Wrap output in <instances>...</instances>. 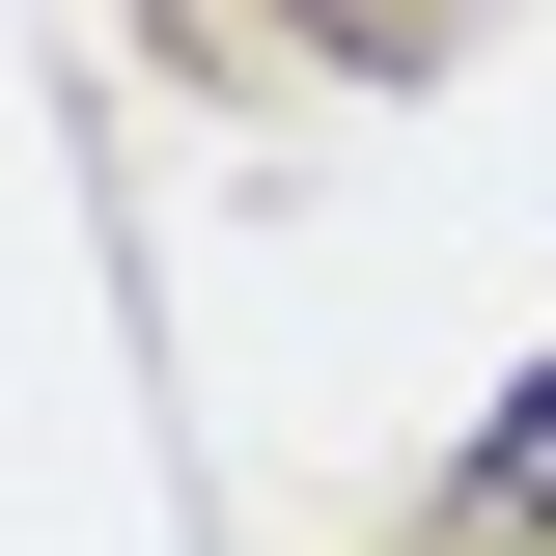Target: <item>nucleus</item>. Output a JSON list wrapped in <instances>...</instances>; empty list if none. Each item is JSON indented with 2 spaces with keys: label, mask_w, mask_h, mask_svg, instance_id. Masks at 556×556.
I'll list each match as a JSON object with an SVG mask.
<instances>
[{
  "label": "nucleus",
  "mask_w": 556,
  "mask_h": 556,
  "mask_svg": "<svg viewBox=\"0 0 556 556\" xmlns=\"http://www.w3.org/2000/svg\"><path fill=\"white\" fill-rule=\"evenodd\" d=\"M445 556H556V362L473 417V473H445Z\"/></svg>",
  "instance_id": "obj_1"
}]
</instances>
